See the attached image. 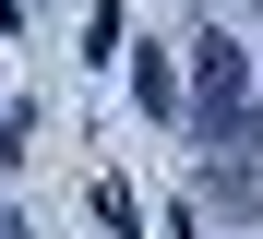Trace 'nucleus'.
<instances>
[{"label":"nucleus","instance_id":"f257e3e1","mask_svg":"<svg viewBox=\"0 0 263 239\" xmlns=\"http://www.w3.org/2000/svg\"><path fill=\"white\" fill-rule=\"evenodd\" d=\"M192 108H203V143H239V108H251V60H239L228 36H203V96H192Z\"/></svg>","mask_w":263,"mask_h":239},{"label":"nucleus","instance_id":"f03ea898","mask_svg":"<svg viewBox=\"0 0 263 239\" xmlns=\"http://www.w3.org/2000/svg\"><path fill=\"white\" fill-rule=\"evenodd\" d=\"M132 96H144V108L167 120V108H180V84H167V60H156V48H144V60H132Z\"/></svg>","mask_w":263,"mask_h":239},{"label":"nucleus","instance_id":"7ed1b4c3","mask_svg":"<svg viewBox=\"0 0 263 239\" xmlns=\"http://www.w3.org/2000/svg\"><path fill=\"white\" fill-rule=\"evenodd\" d=\"M0 239H24V227H12V215H0Z\"/></svg>","mask_w":263,"mask_h":239}]
</instances>
